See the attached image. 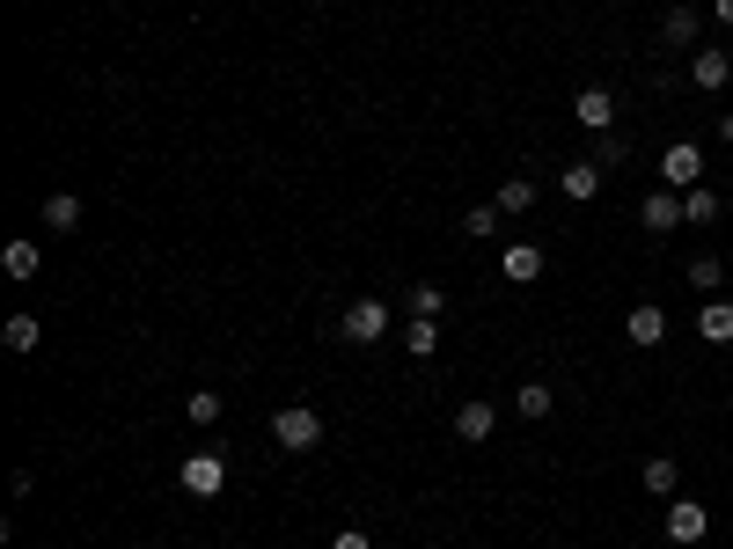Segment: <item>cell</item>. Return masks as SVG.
<instances>
[{
	"mask_svg": "<svg viewBox=\"0 0 733 549\" xmlns=\"http://www.w3.org/2000/svg\"><path fill=\"white\" fill-rule=\"evenodd\" d=\"M0 344H8V352H37V344H45L37 315H8V323H0Z\"/></svg>",
	"mask_w": 733,
	"mask_h": 549,
	"instance_id": "cell-16",
	"label": "cell"
},
{
	"mask_svg": "<svg viewBox=\"0 0 733 549\" xmlns=\"http://www.w3.org/2000/svg\"><path fill=\"white\" fill-rule=\"evenodd\" d=\"M624 337H631L638 352H653V344H667V308H660V301H638V308L624 315Z\"/></svg>",
	"mask_w": 733,
	"mask_h": 549,
	"instance_id": "cell-8",
	"label": "cell"
},
{
	"mask_svg": "<svg viewBox=\"0 0 733 549\" xmlns=\"http://www.w3.org/2000/svg\"><path fill=\"white\" fill-rule=\"evenodd\" d=\"M638 227H645V235H675V227H683V191H667V184L645 191L638 198Z\"/></svg>",
	"mask_w": 733,
	"mask_h": 549,
	"instance_id": "cell-6",
	"label": "cell"
},
{
	"mask_svg": "<svg viewBox=\"0 0 733 549\" xmlns=\"http://www.w3.org/2000/svg\"><path fill=\"white\" fill-rule=\"evenodd\" d=\"M660 184H667V191H697V184H705V147L675 140L667 154H660Z\"/></svg>",
	"mask_w": 733,
	"mask_h": 549,
	"instance_id": "cell-4",
	"label": "cell"
},
{
	"mask_svg": "<svg viewBox=\"0 0 733 549\" xmlns=\"http://www.w3.org/2000/svg\"><path fill=\"white\" fill-rule=\"evenodd\" d=\"M491 206H499V213H507V220H513V213H528V206H536V176H507Z\"/></svg>",
	"mask_w": 733,
	"mask_h": 549,
	"instance_id": "cell-18",
	"label": "cell"
},
{
	"mask_svg": "<svg viewBox=\"0 0 733 549\" xmlns=\"http://www.w3.org/2000/svg\"><path fill=\"white\" fill-rule=\"evenodd\" d=\"M683 220H689V227H711V220H719V191H711V184L683 191Z\"/></svg>",
	"mask_w": 733,
	"mask_h": 549,
	"instance_id": "cell-22",
	"label": "cell"
},
{
	"mask_svg": "<svg viewBox=\"0 0 733 549\" xmlns=\"http://www.w3.org/2000/svg\"><path fill=\"white\" fill-rule=\"evenodd\" d=\"M558 191H565V206H586V198H602V162H565Z\"/></svg>",
	"mask_w": 733,
	"mask_h": 549,
	"instance_id": "cell-11",
	"label": "cell"
},
{
	"mask_svg": "<svg viewBox=\"0 0 733 549\" xmlns=\"http://www.w3.org/2000/svg\"><path fill=\"white\" fill-rule=\"evenodd\" d=\"M404 352H411V359H433L440 352V315H411V323H404Z\"/></svg>",
	"mask_w": 733,
	"mask_h": 549,
	"instance_id": "cell-15",
	"label": "cell"
},
{
	"mask_svg": "<svg viewBox=\"0 0 733 549\" xmlns=\"http://www.w3.org/2000/svg\"><path fill=\"white\" fill-rule=\"evenodd\" d=\"M675 483H683V462H675V454H653V462H645V491H653V499H675Z\"/></svg>",
	"mask_w": 733,
	"mask_h": 549,
	"instance_id": "cell-17",
	"label": "cell"
},
{
	"mask_svg": "<svg viewBox=\"0 0 733 549\" xmlns=\"http://www.w3.org/2000/svg\"><path fill=\"white\" fill-rule=\"evenodd\" d=\"M711 15H719V23H726V30H733V0H711Z\"/></svg>",
	"mask_w": 733,
	"mask_h": 549,
	"instance_id": "cell-28",
	"label": "cell"
},
{
	"mask_svg": "<svg viewBox=\"0 0 733 549\" xmlns=\"http://www.w3.org/2000/svg\"><path fill=\"white\" fill-rule=\"evenodd\" d=\"M338 337L345 344H382V337H389V301H374V293L352 301V308L338 315Z\"/></svg>",
	"mask_w": 733,
	"mask_h": 549,
	"instance_id": "cell-2",
	"label": "cell"
},
{
	"mask_svg": "<svg viewBox=\"0 0 733 549\" xmlns=\"http://www.w3.org/2000/svg\"><path fill=\"white\" fill-rule=\"evenodd\" d=\"M697 337H705V344H733V301H711V308L697 315Z\"/></svg>",
	"mask_w": 733,
	"mask_h": 549,
	"instance_id": "cell-19",
	"label": "cell"
},
{
	"mask_svg": "<svg viewBox=\"0 0 733 549\" xmlns=\"http://www.w3.org/2000/svg\"><path fill=\"white\" fill-rule=\"evenodd\" d=\"M176 483L191 491V499H220L228 491V454L206 447V454H184V469H176Z\"/></svg>",
	"mask_w": 733,
	"mask_h": 549,
	"instance_id": "cell-3",
	"label": "cell"
},
{
	"mask_svg": "<svg viewBox=\"0 0 733 549\" xmlns=\"http://www.w3.org/2000/svg\"><path fill=\"white\" fill-rule=\"evenodd\" d=\"M726 81H733V51H726V45H697V51H689V89L719 96Z\"/></svg>",
	"mask_w": 733,
	"mask_h": 549,
	"instance_id": "cell-5",
	"label": "cell"
},
{
	"mask_svg": "<svg viewBox=\"0 0 733 549\" xmlns=\"http://www.w3.org/2000/svg\"><path fill=\"white\" fill-rule=\"evenodd\" d=\"M660 527H667V542H705V535H711V513H705V505H697V499H667V521H660Z\"/></svg>",
	"mask_w": 733,
	"mask_h": 549,
	"instance_id": "cell-7",
	"label": "cell"
},
{
	"mask_svg": "<svg viewBox=\"0 0 733 549\" xmlns=\"http://www.w3.org/2000/svg\"><path fill=\"white\" fill-rule=\"evenodd\" d=\"M330 549H374V542H366V527H338V535H330Z\"/></svg>",
	"mask_w": 733,
	"mask_h": 549,
	"instance_id": "cell-27",
	"label": "cell"
},
{
	"mask_svg": "<svg viewBox=\"0 0 733 549\" xmlns=\"http://www.w3.org/2000/svg\"><path fill=\"white\" fill-rule=\"evenodd\" d=\"M491 425H499V410H491L485 396H469V404L455 410V440H463V447H485V440H491Z\"/></svg>",
	"mask_w": 733,
	"mask_h": 549,
	"instance_id": "cell-10",
	"label": "cell"
},
{
	"mask_svg": "<svg viewBox=\"0 0 733 549\" xmlns=\"http://www.w3.org/2000/svg\"><path fill=\"white\" fill-rule=\"evenodd\" d=\"M550 404H558L550 382H521V388H513V418H550Z\"/></svg>",
	"mask_w": 733,
	"mask_h": 549,
	"instance_id": "cell-20",
	"label": "cell"
},
{
	"mask_svg": "<svg viewBox=\"0 0 733 549\" xmlns=\"http://www.w3.org/2000/svg\"><path fill=\"white\" fill-rule=\"evenodd\" d=\"M683 279H689L697 293H719V279H726V264H719V257H697V264L683 271Z\"/></svg>",
	"mask_w": 733,
	"mask_h": 549,
	"instance_id": "cell-24",
	"label": "cell"
},
{
	"mask_svg": "<svg viewBox=\"0 0 733 549\" xmlns=\"http://www.w3.org/2000/svg\"><path fill=\"white\" fill-rule=\"evenodd\" d=\"M184 418H191V425H220V396H213V388L184 396Z\"/></svg>",
	"mask_w": 733,
	"mask_h": 549,
	"instance_id": "cell-25",
	"label": "cell"
},
{
	"mask_svg": "<svg viewBox=\"0 0 733 549\" xmlns=\"http://www.w3.org/2000/svg\"><path fill=\"white\" fill-rule=\"evenodd\" d=\"M440 308H447V293L440 287H411V315H440Z\"/></svg>",
	"mask_w": 733,
	"mask_h": 549,
	"instance_id": "cell-26",
	"label": "cell"
},
{
	"mask_svg": "<svg viewBox=\"0 0 733 549\" xmlns=\"http://www.w3.org/2000/svg\"><path fill=\"white\" fill-rule=\"evenodd\" d=\"M719 140H726V147H733V110H726V118H719Z\"/></svg>",
	"mask_w": 733,
	"mask_h": 549,
	"instance_id": "cell-29",
	"label": "cell"
},
{
	"mask_svg": "<svg viewBox=\"0 0 733 549\" xmlns=\"http://www.w3.org/2000/svg\"><path fill=\"white\" fill-rule=\"evenodd\" d=\"M499 220H507L499 206H469V213H463V235H469V242H485V235H499Z\"/></svg>",
	"mask_w": 733,
	"mask_h": 549,
	"instance_id": "cell-23",
	"label": "cell"
},
{
	"mask_svg": "<svg viewBox=\"0 0 733 549\" xmlns=\"http://www.w3.org/2000/svg\"><path fill=\"white\" fill-rule=\"evenodd\" d=\"M697 8H667V15H660V45H675V51H697Z\"/></svg>",
	"mask_w": 733,
	"mask_h": 549,
	"instance_id": "cell-13",
	"label": "cell"
},
{
	"mask_svg": "<svg viewBox=\"0 0 733 549\" xmlns=\"http://www.w3.org/2000/svg\"><path fill=\"white\" fill-rule=\"evenodd\" d=\"M499 271H507L513 287H528V279H543V249L536 242H507V249H499Z\"/></svg>",
	"mask_w": 733,
	"mask_h": 549,
	"instance_id": "cell-12",
	"label": "cell"
},
{
	"mask_svg": "<svg viewBox=\"0 0 733 549\" xmlns=\"http://www.w3.org/2000/svg\"><path fill=\"white\" fill-rule=\"evenodd\" d=\"M37 242H8V249H0V271H8V279H37Z\"/></svg>",
	"mask_w": 733,
	"mask_h": 549,
	"instance_id": "cell-21",
	"label": "cell"
},
{
	"mask_svg": "<svg viewBox=\"0 0 733 549\" xmlns=\"http://www.w3.org/2000/svg\"><path fill=\"white\" fill-rule=\"evenodd\" d=\"M572 125H580V132H616V96L609 89H580V96H572Z\"/></svg>",
	"mask_w": 733,
	"mask_h": 549,
	"instance_id": "cell-9",
	"label": "cell"
},
{
	"mask_svg": "<svg viewBox=\"0 0 733 549\" xmlns=\"http://www.w3.org/2000/svg\"><path fill=\"white\" fill-rule=\"evenodd\" d=\"M271 440L287 454H309V447H323V418L309 404H287V410H271Z\"/></svg>",
	"mask_w": 733,
	"mask_h": 549,
	"instance_id": "cell-1",
	"label": "cell"
},
{
	"mask_svg": "<svg viewBox=\"0 0 733 549\" xmlns=\"http://www.w3.org/2000/svg\"><path fill=\"white\" fill-rule=\"evenodd\" d=\"M73 227H81V198H73V191H51L45 198V235H73Z\"/></svg>",
	"mask_w": 733,
	"mask_h": 549,
	"instance_id": "cell-14",
	"label": "cell"
}]
</instances>
